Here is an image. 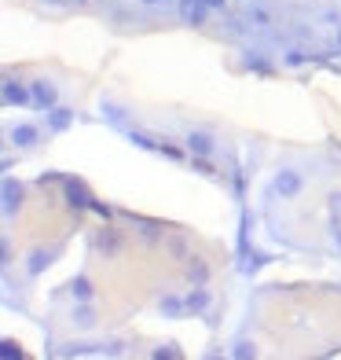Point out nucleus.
Masks as SVG:
<instances>
[{
  "label": "nucleus",
  "instance_id": "obj_1",
  "mask_svg": "<svg viewBox=\"0 0 341 360\" xmlns=\"http://www.w3.org/2000/svg\"><path fill=\"white\" fill-rule=\"evenodd\" d=\"M301 188H305V180H301V173H294V170H279L272 180V191L283 195V199H297Z\"/></svg>",
  "mask_w": 341,
  "mask_h": 360
},
{
  "label": "nucleus",
  "instance_id": "obj_2",
  "mask_svg": "<svg viewBox=\"0 0 341 360\" xmlns=\"http://www.w3.org/2000/svg\"><path fill=\"white\" fill-rule=\"evenodd\" d=\"M63 188H67V202L74 206V210H92V202H96V199L88 195V188L77 177H67V180H63Z\"/></svg>",
  "mask_w": 341,
  "mask_h": 360
},
{
  "label": "nucleus",
  "instance_id": "obj_3",
  "mask_svg": "<svg viewBox=\"0 0 341 360\" xmlns=\"http://www.w3.org/2000/svg\"><path fill=\"white\" fill-rule=\"evenodd\" d=\"M209 15V4L206 0H180V19L188 26H202Z\"/></svg>",
  "mask_w": 341,
  "mask_h": 360
},
{
  "label": "nucleus",
  "instance_id": "obj_4",
  "mask_svg": "<svg viewBox=\"0 0 341 360\" xmlns=\"http://www.w3.org/2000/svg\"><path fill=\"white\" fill-rule=\"evenodd\" d=\"M30 99H33L30 88H22L15 77H4V103H8V107H26Z\"/></svg>",
  "mask_w": 341,
  "mask_h": 360
},
{
  "label": "nucleus",
  "instance_id": "obj_5",
  "mask_svg": "<svg viewBox=\"0 0 341 360\" xmlns=\"http://www.w3.org/2000/svg\"><path fill=\"white\" fill-rule=\"evenodd\" d=\"M30 92H33V103H37V107H44V111H51L59 103V92H56V85H51V81H33Z\"/></svg>",
  "mask_w": 341,
  "mask_h": 360
},
{
  "label": "nucleus",
  "instance_id": "obj_6",
  "mask_svg": "<svg viewBox=\"0 0 341 360\" xmlns=\"http://www.w3.org/2000/svg\"><path fill=\"white\" fill-rule=\"evenodd\" d=\"M70 125H74V111L70 107H59V103H56V107L48 111V129H51V133H67Z\"/></svg>",
  "mask_w": 341,
  "mask_h": 360
},
{
  "label": "nucleus",
  "instance_id": "obj_7",
  "mask_svg": "<svg viewBox=\"0 0 341 360\" xmlns=\"http://www.w3.org/2000/svg\"><path fill=\"white\" fill-rule=\"evenodd\" d=\"M0 191H4V213H15L19 210V206H22V184H19V180H4V188H0Z\"/></svg>",
  "mask_w": 341,
  "mask_h": 360
},
{
  "label": "nucleus",
  "instance_id": "obj_8",
  "mask_svg": "<svg viewBox=\"0 0 341 360\" xmlns=\"http://www.w3.org/2000/svg\"><path fill=\"white\" fill-rule=\"evenodd\" d=\"M188 279H191V287H206L209 283V265L202 261V257H191L188 261Z\"/></svg>",
  "mask_w": 341,
  "mask_h": 360
},
{
  "label": "nucleus",
  "instance_id": "obj_9",
  "mask_svg": "<svg viewBox=\"0 0 341 360\" xmlns=\"http://www.w3.org/2000/svg\"><path fill=\"white\" fill-rule=\"evenodd\" d=\"M188 151L191 154H206L209 158V154H213V136L209 133H188Z\"/></svg>",
  "mask_w": 341,
  "mask_h": 360
},
{
  "label": "nucleus",
  "instance_id": "obj_10",
  "mask_svg": "<svg viewBox=\"0 0 341 360\" xmlns=\"http://www.w3.org/2000/svg\"><path fill=\"white\" fill-rule=\"evenodd\" d=\"M183 302H188V313H206V305H209V291H206V287H191Z\"/></svg>",
  "mask_w": 341,
  "mask_h": 360
},
{
  "label": "nucleus",
  "instance_id": "obj_11",
  "mask_svg": "<svg viewBox=\"0 0 341 360\" xmlns=\"http://www.w3.org/2000/svg\"><path fill=\"white\" fill-rule=\"evenodd\" d=\"M48 265H51V250H33L30 254V265H26V268H30V276H41Z\"/></svg>",
  "mask_w": 341,
  "mask_h": 360
},
{
  "label": "nucleus",
  "instance_id": "obj_12",
  "mask_svg": "<svg viewBox=\"0 0 341 360\" xmlns=\"http://www.w3.org/2000/svg\"><path fill=\"white\" fill-rule=\"evenodd\" d=\"M11 140H15L19 147H30L37 140V125H15V129H11Z\"/></svg>",
  "mask_w": 341,
  "mask_h": 360
},
{
  "label": "nucleus",
  "instance_id": "obj_13",
  "mask_svg": "<svg viewBox=\"0 0 341 360\" xmlns=\"http://www.w3.org/2000/svg\"><path fill=\"white\" fill-rule=\"evenodd\" d=\"M162 313L165 316H183V313H188V302L176 298V294H165V298H162Z\"/></svg>",
  "mask_w": 341,
  "mask_h": 360
},
{
  "label": "nucleus",
  "instance_id": "obj_14",
  "mask_svg": "<svg viewBox=\"0 0 341 360\" xmlns=\"http://www.w3.org/2000/svg\"><path fill=\"white\" fill-rule=\"evenodd\" d=\"M74 324H77V327H92V324H96V313H92L88 302H81V305L74 309Z\"/></svg>",
  "mask_w": 341,
  "mask_h": 360
},
{
  "label": "nucleus",
  "instance_id": "obj_15",
  "mask_svg": "<svg viewBox=\"0 0 341 360\" xmlns=\"http://www.w3.org/2000/svg\"><path fill=\"white\" fill-rule=\"evenodd\" d=\"M70 294L77 302H88L92 298V283L85 279V276H77V279H70Z\"/></svg>",
  "mask_w": 341,
  "mask_h": 360
},
{
  "label": "nucleus",
  "instance_id": "obj_16",
  "mask_svg": "<svg viewBox=\"0 0 341 360\" xmlns=\"http://www.w3.org/2000/svg\"><path fill=\"white\" fill-rule=\"evenodd\" d=\"M0 357H4V360H22L26 353H22V345H15V342H11V338H4V342H0Z\"/></svg>",
  "mask_w": 341,
  "mask_h": 360
},
{
  "label": "nucleus",
  "instance_id": "obj_17",
  "mask_svg": "<svg viewBox=\"0 0 341 360\" xmlns=\"http://www.w3.org/2000/svg\"><path fill=\"white\" fill-rule=\"evenodd\" d=\"M99 247L107 250V254H117V250H122V239H117L114 231H103V236H99Z\"/></svg>",
  "mask_w": 341,
  "mask_h": 360
},
{
  "label": "nucleus",
  "instance_id": "obj_18",
  "mask_svg": "<svg viewBox=\"0 0 341 360\" xmlns=\"http://www.w3.org/2000/svg\"><path fill=\"white\" fill-rule=\"evenodd\" d=\"M128 140H133L136 147H143V151H158V147H162V144H154L147 133H128Z\"/></svg>",
  "mask_w": 341,
  "mask_h": 360
},
{
  "label": "nucleus",
  "instance_id": "obj_19",
  "mask_svg": "<svg viewBox=\"0 0 341 360\" xmlns=\"http://www.w3.org/2000/svg\"><path fill=\"white\" fill-rule=\"evenodd\" d=\"M191 158H194V170H199L202 177H217V170L209 165V158H206V154H191Z\"/></svg>",
  "mask_w": 341,
  "mask_h": 360
},
{
  "label": "nucleus",
  "instance_id": "obj_20",
  "mask_svg": "<svg viewBox=\"0 0 341 360\" xmlns=\"http://www.w3.org/2000/svg\"><path fill=\"white\" fill-rule=\"evenodd\" d=\"M231 357H239V360H250V357H257V345H250V342H239L231 350Z\"/></svg>",
  "mask_w": 341,
  "mask_h": 360
},
{
  "label": "nucleus",
  "instance_id": "obj_21",
  "mask_svg": "<svg viewBox=\"0 0 341 360\" xmlns=\"http://www.w3.org/2000/svg\"><path fill=\"white\" fill-rule=\"evenodd\" d=\"M176 360L180 357V350H176V342H169V345H162V350H154V360Z\"/></svg>",
  "mask_w": 341,
  "mask_h": 360
},
{
  "label": "nucleus",
  "instance_id": "obj_22",
  "mask_svg": "<svg viewBox=\"0 0 341 360\" xmlns=\"http://www.w3.org/2000/svg\"><path fill=\"white\" fill-rule=\"evenodd\" d=\"M158 154H165V158H173V162H180V158H183V151H180V147H173V144H162V147H158Z\"/></svg>",
  "mask_w": 341,
  "mask_h": 360
},
{
  "label": "nucleus",
  "instance_id": "obj_23",
  "mask_svg": "<svg viewBox=\"0 0 341 360\" xmlns=\"http://www.w3.org/2000/svg\"><path fill=\"white\" fill-rule=\"evenodd\" d=\"M326 206H331V217H334V221H341V191H334Z\"/></svg>",
  "mask_w": 341,
  "mask_h": 360
},
{
  "label": "nucleus",
  "instance_id": "obj_24",
  "mask_svg": "<svg viewBox=\"0 0 341 360\" xmlns=\"http://www.w3.org/2000/svg\"><path fill=\"white\" fill-rule=\"evenodd\" d=\"M246 67L257 70V74H272V67H268V63H260V59H246Z\"/></svg>",
  "mask_w": 341,
  "mask_h": 360
},
{
  "label": "nucleus",
  "instance_id": "obj_25",
  "mask_svg": "<svg viewBox=\"0 0 341 360\" xmlns=\"http://www.w3.org/2000/svg\"><path fill=\"white\" fill-rule=\"evenodd\" d=\"M331 239H334V247L341 250V221H334V217H331Z\"/></svg>",
  "mask_w": 341,
  "mask_h": 360
},
{
  "label": "nucleus",
  "instance_id": "obj_26",
  "mask_svg": "<svg viewBox=\"0 0 341 360\" xmlns=\"http://www.w3.org/2000/svg\"><path fill=\"white\" fill-rule=\"evenodd\" d=\"M250 22H257V26H268V11L253 8V11H250Z\"/></svg>",
  "mask_w": 341,
  "mask_h": 360
},
{
  "label": "nucleus",
  "instance_id": "obj_27",
  "mask_svg": "<svg viewBox=\"0 0 341 360\" xmlns=\"http://www.w3.org/2000/svg\"><path fill=\"white\" fill-rule=\"evenodd\" d=\"M286 63H290V67H301V63H308V56H301V51H290V56H286Z\"/></svg>",
  "mask_w": 341,
  "mask_h": 360
},
{
  "label": "nucleus",
  "instance_id": "obj_28",
  "mask_svg": "<svg viewBox=\"0 0 341 360\" xmlns=\"http://www.w3.org/2000/svg\"><path fill=\"white\" fill-rule=\"evenodd\" d=\"M92 210H96L103 221H110V206H103V202H92Z\"/></svg>",
  "mask_w": 341,
  "mask_h": 360
},
{
  "label": "nucleus",
  "instance_id": "obj_29",
  "mask_svg": "<svg viewBox=\"0 0 341 360\" xmlns=\"http://www.w3.org/2000/svg\"><path fill=\"white\" fill-rule=\"evenodd\" d=\"M206 4H209V8H224V0H206Z\"/></svg>",
  "mask_w": 341,
  "mask_h": 360
},
{
  "label": "nucleus",
  "instance_id": "obj_30",
  "mask_svg": "<svg viewBox=\"0 0 341 360\" xmlns=\"http://www.w3.org/2000/svg\"><path fill=\"white\" fill-rule=\"evenodd\" d=\"M143 4H162V0H143Z\"/></svg>",
  "mask_w": 341,
  "mask_h": 360
}]
</instances>
